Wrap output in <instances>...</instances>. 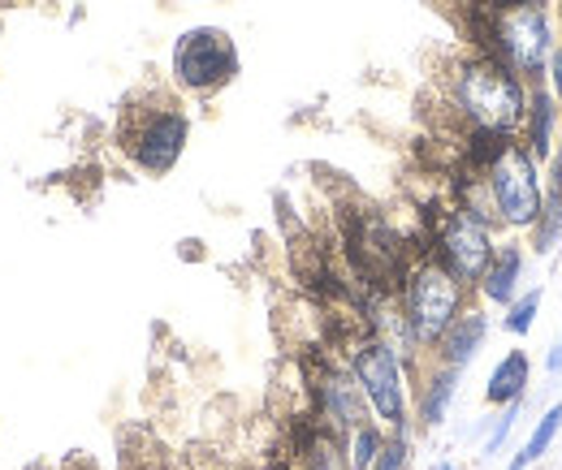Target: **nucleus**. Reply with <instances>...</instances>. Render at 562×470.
Returning a JSON list of instances; mask_svg holds the SVG:
<instances>
[{"mask_svg":"<svg viewBox=\"0 0 562 470\" xmlns=\"http://www.w3.org/2000/svg\"><path fill=\"white\" fill-rule=\"evenodd\" d=\"M528 91L532 82H524L515 69L481 48L454 61L446 73V104L468 138H519Z\"/></svg>","mask_w":562,"mask_h":470,"instance_id":"f257e3e1","label":"nucleus"},{"mask_svg":"<svg viewBox=\"0 0 562 470\" xmlns=\"http://www.w3.org/2000/svg\"><path fill=\"white\" fill-rule=\"evenodd\" d=\"M243 69L238 44L225 26H187L169 48V78L178 91L209 100L225 91Z\"/></svg>","mask_w":562,"mask_h":470,"instance_id":"0eeeda50","label":"nucleus"},{"mask_svg":"<svg viewBox=\"0 0 562 470\" xmlns=\"http://www.w3.org/2000/svg\"><path fill=\"white\" fill-rule=\"evenodd\" d=\"M550 9H554V22H559V35H562V0H550Z\"/></svg>","mask_w":562,"mask_h":470,"instance_id":"b1692460","label":"nucleus"},{"mask_svg":"<svg viewBox=\"0 0 562 470\" xmlns=\"http://www.w3.org/2000/svg\"><path fill=\"white\" fill-rule=\"evenodd\" d=\"M559 432H562V402H554L541 419H537V427H532V436L519 445V454L510 458V467L506 470H528V467H537L546 454H550V445L559 440Z\"/></svg>","mask_w":562,"mask_h":470,"instance_id":"2eb2a0df","label":"nucleus"},{"mask_svg":"<svg viewBox=\"0 0 562 470\" xmlns=\"http://www.w3.org/2000/svg\"><path fill=\"white\" fill-rule=\"evenodd\" d=\"M307 393H312V419H316L325 432H334L338 440H347V432H355L359 423L372 419V410H368L359 385H355L351 367H347L342 358H325V363L312 371Z\"/></svg>","mask_w":562,"mask_h":470,"instance_id":"1a4fd4ad","label":"nucleus"},{"mask_svg":"<svg viewBox=\"0 0 562 470\" xmlns=\"http://www.w3.org/2000/svg\"><path fill=\"white\" fill-rule=\"evenodd\" d=\"M541 169H546V195H562V138L554 142V151Z\"/></svg>","mask_w":562,"mask_h":470,"instance_id":"412c9836","label":"nucleus"},{"mask_svg":"<svg viewBox=\"0 0 562 470\" xmlns=\"http://www.w3.org/2000/svg\"><path fill=\"white\" fill-rule=\"evenodd\" d=\"M342 242H347V260H351L355 280L363 289H381V294H394L403 285L407 268H412V260H416L407 238L376 207L351 211V220L342 229Z\"/></svg>","mask_w":562,"mask_h":470,"instance_id":"423d86ee","label":"nucleus"},{"mask_svg":"<svg viewBox=\"0 0 562 470\" xmlns=\"http://www.w3.org/2000/svg\"><path fill=\"white\" fill-rule=\"evenodd\" d=\"M541 289H524L510 307H506V316H502V329L510 336H528L532 329H537V316H541Z\"/></svg>","mask_w":562,"mask_h":470,"instance_id":"a211bd4d","label":"nucleus"},{"mask_svg":"<svg viewBox=\"0 0 562 470\" xmlns=\"http://www.w3.org/2000/svg\"><path fill=\"white\" fill-rule=\"evenodd\" d=\"M559 39L550 0H481L476 48L515 69L524 82H546Z\"/></svg>","mask_w":562,"mask_h":470,"instance_id":"f03ea898","label":"nucleus"},{"mask_svg":"<svg viewBox=\"0 0 562 470\" xmlns=\"http://www.w3.org/2000/svg\"><path fill=\"white\" fill-rule=\"evenodd\" d=\"M394 298H398V311H403L407 329L416 336V345L428 354L441 341V333L459 320V311L468 307L472 289L454 272L441 268L432 255L416 251V260H412V268L403 276V285L394 289Z\"/></svg>","mask_w":562,"mask_h":470,"instance_id":"39448f33","label":"nucleus"},{"mask_svg":"<svg viewBox=\"0 0 562 470\" xmlns=\"http://www.w3.org/2000/svg\"><path fill=\"white\" fill-rule=\"evenodd\" d=\"M493 251H497V229L463 203L441 207L424 238V255H432L441 268L454 272L468 289H476L481 272L490 268Z\"/></svg>","mask_w":562,"mask_h":470,"instance_id":"6e6552de","label":"nucleus"},{"mask_svg":"<svg viewBox=\"0 0 562 470\" xmlns=\"http://www.w3.org/2000/svg\"><path fill=\"white\" fill-rule=\"evenodd\" d=\"M342 363L351 367L372 419L385 432H412V367L403 354L376 333L359 329L342 349Z\"/></svg>","mask_w":562,"mask_h":470,"instance_id":"7ed1b4c3","label":"nucleus"},{"mask_svg":"<svg viewBox=\"0 0 562 470\" xmlns=\"http://www.w3.org/2000/svg\"><path fill=\"white\" fill-rule=\"evenodd\" d=\"M528 385H532V358H528V349H510V354L497 358V367H493L490 380H485V402L490 405L524 402Z\"/></svg>","mask_w":562,"mask_h":470,"instance_id":"4468645a","label":"nucleus"},{"mask_svg":"<svg viewBox=\"0 0 562 470\" xmlns=\"http://www.w3.org/2000/svg\"><path fill=\"white\" fill-rule=\"evenodd\" d=\"M559 345H562V336H559Z\"/></svg>","mask_w":562,"mask_h":470,"instance_id":"a878e982","label":"nucleus"},{"mask_svg":"<svg viewBox=\"0 0 562 470\" xmlns=\"http://www.w3.org/2000/svg\"><path fill=\"white\" fill-rule=\"evenodd\" d=\"M476 294L485 307H502V311L524 294V247L519 242H497L490 268L476 280Z\"/></svg>","mask_w":562,"mask_h":470,"instance_id":"ddd939ff","label":"nucleus"},{"mask_svg":"<svg viewBox=\"0 0 562 470\" xmlns=\"http://www.w3.org/2000/svg\"><path fill=\"white\" fill-rule=\"evenodd\" d=\"M532 233V251L537 255H554L562 247V195H546L541 199V216L528 229Z\"/></svg>","mask_w":562,"mask_h":470,"instance_id":"f3484780","label":"nucleus"},{"mask_svg":"<svg viewBox=\"0 0 562 470\" xmlns=\"http://www.w3.org/2000/svg\"><path fill=\"white\" fill-rule=\"evenodd\" d=\"M546 371H550V376H562V345H554V349H550V358H546Z\"/></svg>","mask_w":562,"mask_h":470,"instance_id":"5701e85b","label":"nucleus"},{"mask_svg":"<svg viewBox=\"0 0 562 470\" xmlns=\"http://www.w3.org/2000/svg\"><path fill=\"white\" fill-rule=\"evenodd\" d=\"M432 470H459V467H454V462H437Z\"/></svg>","mask_w":562,"mask_h":470,"instance_id":"393cba45","label":"nucleus"},{"mask_svg":"<svg viewBox=\"0 0 562 470\" xmlns=\"http://www.w3.org/2000/svg\"><path fill=\"white\" fill-rule=\"evenodd\" d=\"M485 341H490V316H485V307H463L459 311V320L441 333V341L428 349V358L432 363H441V367H454V371H468L472 363H476V354L485 349Z\"/></svg>","mask_w":562,"mask_h":470,"instance_id":"9d476101","label":"nucleus"},{"mask_svg":"<svg viewBox=\"0 0 562 470\" xmlns=\"http://www.w3.org/2000/svg\"><path fill=\"white\" fill-rule=\"evenodd\" d=\"M559 138H562L559 100L550 95L546 82H532V91H528V113H524V126H519V142L528 147V156H532L537 164H546Z\"/></svg>","mask_w":562,"mask_h":470,"instance_id":"f8f14e48","label":"nucleus"},{"mask_svg":"<svg viewBox=\"0 0 562 470\" xmlns=\"http://www.w3.org/2000/svg\"><path fill=\"white\" fill-rule=\"evenodd\" d=\"M385 427L376 423V419H368V423H359L355 432H347V440H342V454H347V470H368L376 462V454H381V445H385Z\"/></svg>","mask_w":562,"mask_h":470,"instance_id":"dca6fc26","label":"nucleus"},{"mask_svg":"<svg viewBox=\"0 0 562 470\" xmlns=\"http://www.w3.org/2000/svg\"><path fill=\"white\" fill-rule=\"evenodd\" d=\"M187 142H191V113L178 100H169V95L131 104L122 113L117 147H122V156L139 173H147V177L173 173L178 160L187 156Z\"/></svg>","mask_w":562,"mask_h":470,"instance_id":"20e7f679","label":"nucleus"},{"mask_svg":"<svg viewBox=\"0 0 562 470\" xmlns=\"http://www.w3.org/2000/svg\"><path fill=\"white\" fill-rule=\"evenodd\" d=\"M546 87H550V95L559 100V108H562V39H559V48H554V57H550V69H546Z\"/></svg>","mask_w":562,"mask_h":470,"instance_id":"4be33fe9","label":"nucleus"},{"mask_svg":"<svg viewBox=\"0 0 562 470\" xmlns=\"http://www.w3.org/2000/svg\"><path fill=\"white\" fill-rule=\"evenodd\" d=\"M519 414H524V402H510V405H502V414L493 419V427H490V436H485V454H502V445L510 440V432L519 427Z\"/></svg>","mask_w":562,"mask_h":470,"instance_id":"aec40b11","label":"nucleus"},{"mask_svg":"<svg viewBox=\"0 0 562 470\" xmlns=\"http://www.w3.org/2000/svg\"><path fill=\"white\" fill-rule=\"evenodd\" d=\"M368 470H412V432H390Z\"/></svg>","mask_w":562,"mask_h":470,"instance_id":"6ab92c4d","label":"nucleus"},{"mask_svg":"<svg viewBox=\"0 0 562 470\" xmlns=\"http://www.w3.org/2000/svg\"><path fill=\"white\" fill-rule=\"evenodd\" d=\"M459 380H463V371L441 367V363L428 358V367H424L416 389H412V423H420V427H441L446 414H450V405H454V398H459Z\"/></svg>","mask_w":562,"mask_h":470,"instance_id":"9b49d317","label":"nucleus"}]
</instances>
